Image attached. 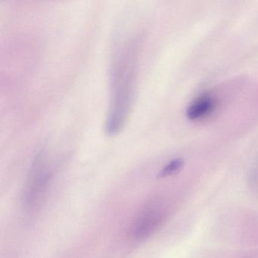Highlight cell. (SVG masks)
Segmentation results:
<instances>
[{"label": "cell", "mask_w": 258, "mask_h": 258, "mask_svg": "<svg viewBox=\"0 0 258 258\" xmlns=\"http://www.w3.org/2000/svg\"><path fill=\"white\" fill-rule=\"evenodd\" d=\"M164 219V213L159 207L152 205L145 208L136 219L131 234L137 240H143L157 230Z\"/></svg>", "instance_id": "cell-3"}, {"label": "cell", "mask_w": 258, "mask_h": 258, "mask_svg": "<svg viewBox=\"0 0 258 258\" xmlns=\"http://www.w3.org/2000/svg\"><path fill=\"white\" fill-rule=\"evenodd\" d=\"M52 173V166L48 160L47 152L43 148L36 155L28 175L24 196L27 206H36L41 202L50 184Z\"/></svg>", "instance_id": "cell-2"}, {"label": "cell", "mask_w": 258, "mask_h": 258, "mask_svg": "<svg viewBox=\"0 0 258 258\" xmlns=\"http://www.w3.org/2000/svg\"><path fill=\"white\" fill-rule=\"evenodd\" d=\"M140 42L135 35L126 36L116 43L110 66V101L105 120L108 135L120 132L134 102L138 69Z\"/></svg>", "instance_id": "cell-1"}, {"label": "cell", "mask_w": 258, "mask_h": 258, "mask_svg": "<svg viewBox=\"0 0 258 258\" xmlns=\"http://www.w3.org/2000/svg\"><path fill=\"white\" fill-rule=\"evenodd\" d=\"M215 108L214 98L209 95H203L190 104L187 108L186 116L191 120H201L210 115Z\"/></svg>", "instance_id": "cell-4"}, {"label": "cell", "mask_w": 258, "mask_h": 258, "mask_svg": "<svg viewBox=\"0 0 258 258\" xmlns=\"http://www.w3.org/2000/svg\"><path fill=\"white\" fill-rule=\"evenodd\" d=\"M183 165V161L181 158H176L173 160L170 163L167 164L164 168L160 172L159 176L161 177H165V176H170L173 173H176L182 168Z\"/></svg>", "instance_id": "cell-5"}]
</instances>
